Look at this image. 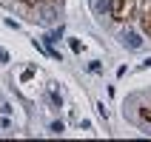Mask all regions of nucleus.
<instances>
[{
	"instance_id": "f257e3e1",
	"label": "nucleus",
	"mask_w": 151,
	"mask_h": 142,
	"mask_svg": "<svg viewBox=\"0 0 151 142\" xmlns=\"http://www.w3.org/2000/svg\"><path fill=\"white\" fill-rule=\"evenodd\" d=\"M120 43H123L126 49H140V46H143V37L137 31H131V29H126V31L120 34Z\"/></svg>"
},
{
	"instance_id": "f03ea898",
	"label": "nucleus",
	"mask_w": 151,
	"mask_h": 142,
	"mask_svg": "<svg viewBox=\"0 0 151 142\" xmlns=\"http://www.w3.org/2000/svg\"><path fill=\"white\" fill-rule=\"evenodd\" d=\"M94 9H97L100 14H111V9H114V3H111V0H94Z\"/></svg>"
},
{
	"instance_id": "7ed1b4c3",
	"label": "nucleus",
	"mask_w": 151,
	"mask_h": 142,
	"mask_svg": "<svg viewBox=\"0 0 151 142\" xmlns=\"http://www.w3.org/2000/svg\"><path fill=\"white\" fill-rule=\"evenodd\" d=\"M40 20H43V23H51V20H54V9H46Z\"/></svg>"
},
{
	"instance_id": "20e7f679",
	"label": "nucleus",
	"mask_w": 151,
	"mask_h": 142,
	"mask_svg": "<svg viewBox=\"0 0 151 142\" xmlns=\"http://www.w3.org/2000/svg\"><path fill=\"white\" fill-rule=\"evenodd\" d=\"M51 131H54V134H63L66 125H63V122H51Z\"/></svg>"
},
{
	"instance_id": "39448f33",
	"label": "nucleus",
	"mask_w": 151,
	"mask_h": 142,
	"mask_svg": "<svg viewBox=\"0 0 151 142\" xmlns=\"http://www.w3.org/2000/svg\"><path fill=\"white\" fill-rule=\"evenodd\" d=\"M0 63H9V54H6L3 49H0Z\"/></svg>"
},
{
	"instance_id": "423d86ee",
	"label": "nucleus",
	"mask_w": 151,
	"mask_h": 142,
	"mask_svg": "<svg viewBox=\"0 0 151 142\" xmlns=\"http://www.w3.org/2000/svg\"><path fill=\"white\" fill-rule=\"evenodd\" d=\"M143 66H145V68H148V66H151V57H148V60H145V63H143Z\"/></svg>"
}]
</instances>
